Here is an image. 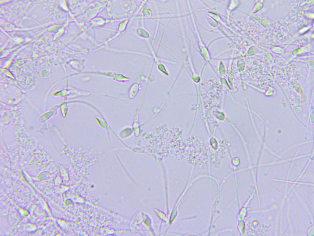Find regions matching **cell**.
I'll use <instances>...</instances> for the list:
<instances>
[{
	"label": "cell",
	"instance_id": "6da1fadb",
	"mask_svg": "<svg viewBox=\"0 0 314 236\" xmlns=\"http://www.w3.org/2000/svg\"><path fill=\"white\" fill-rule=\"evenodd\" d=\"M194 27L196 35L197 38V45L198 46V52L201 56L206 61H208L210 60V54L209 50L203 41L200 33L197 29L193 16H191Z\"/></svg>",
	"mask_w": 314,
	"mask_h": 236
},
{
	"label": "cell",
	"instance_id": "7a4b0ae2",
	"mask_svg": "<svg viewBox=\"0 0 314 236\" xmlns=\"http://www.w3.org/2000/svg\"><path fill=\"white\" fill-rule=\"evenodd\" d=\"M136 33L139 37L144 39H150L152 36L149 32L143 26L138 27L136 29Z\"/></svg>",
	"mask_w": 314,
	"mask_h": 236
},
{
	"label": "cell",
	"instance_id": "3957f363",
	"mask_svg": "<svg viewBox=\"0 0 314 236\" xmlns=\"http://www.w3.org/2000/svg\"><path fill=\"white\" fill-rule=\"evenodd\" d=\"M145 4L140 10L142 16L141 20L151 18L153 14L152 9Z\"/></svg>",
	"mask_w": 314,
	"mask_h": 236
},
{
	"label": "cell",
	"instance_id": "277c9868",
	"mask_svg": "<svg viewBox=\"0 0 314 236\" xmlns=\"http://www.w3.org/2000/svg\"><path fill=\"white\" fill-rule=\"evenodd\" d=\"M207 20L209 24L212 26L215 27L218 25V22L214 18L208 15L207 16Z\"/></svg>",
	"mask_w": 314,
	"mask_h": 236
},
{
	"label": "cell",
	"instance_id": "5b68a950",
	"mask_svg": "<svg viewBox=\"0 0 314 236\" xmlns=\"http://www.w3.org/2000/svg\"><path fill=\"white\" fill-rule=\"evenodd\" d=\"M228 5V9L230 10H233L238 6L239 3L238 1H231Z\"/></svg>",
	"mask_w": 314,
	"mask_h": 236
}]
</instances>
